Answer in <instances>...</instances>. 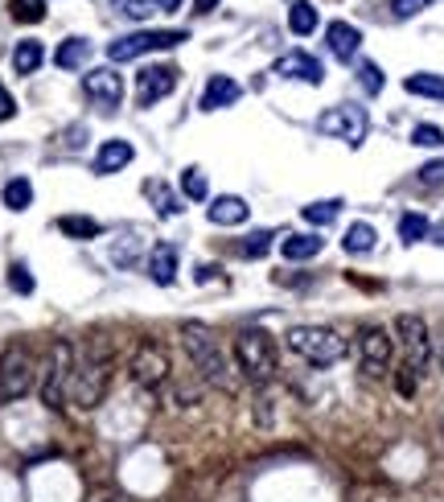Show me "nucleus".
<instances>
[{
  "instance_id": "cd10ccee",
  "label": "nucleus",
  "mask_w": 444,
  "mask_h": 502,
  "mask_svg": "<svg viewBox=\"0 0 444 502\" xmlns=\"http://www.w3.org/2000/svg\"><path fill=\"white\" fill-rule=\"evenodd\" d=\"M58 231L71 235V239H95L103 227L95 223V218H82V215H63L58 218Z\"/></svg>"
},
{
  "instance_id": "1a4fd4ad",
  "label": "nucleus",
  "mask_w": 444,
  "mask_h": 502,
  "mask_svg": "<svg viewBox=\"0 0 444 502\" xmlns=\"http://www.w3.org/2000/svg\"><path fill=\"white\" fill-rule=\"evenodd\" d=\"M128 375H132V383L149 387V391L165 387L169 383V354H165V346H157V342H136L132 359H128Z\"/></svg>"
},
{
  "instance_id": "423d86ee",
  "label": "nucleus",
  "mask_w": 444,
  "mask_h": 502,
  "mask_svg": "<svg viewBox=\"0 0 444 502\" xmlns=\"http://www.w3.org/2000/svg\"><path fill=\"white\" fill-rule=\"evenodd\" d=\"M37 379V362L25 346H9L0 354V404H13L21 395L34 391Z\"/></svg>"
},
{
  "instance_id": "20e7f679",
  "label": "nucleus",
  "mask_w": 444,
  "mask_h": 502,
  "mask_svg": "<svg viewBox=\"0 0 444 502\" xmlns=\"http://www.w3.org/2000/svg\"><path fill=\"white\" fill-rule=\"evenodd\" d=\"M231 354H235V367L243 371V379H251L256 387L275 379V342L264 330H239Z\"/></svg>"
},
{
  "instance_id": "2eb2a0df",
  "label": "nucleus",
  "mask_w": 444,
  "mask_h": 502,
  "mask_svg": "<svg viewBox=\"0 0 444 502\" xmlns=\"http://www.w3.org/2000/svg\"><path fill=\"white\" fill-rule=\"evenodd\" d=\"M243 95V87L231 79V74H210L202 91V111H218V108H235Z\"/></svg>"
},
{
  "instance_id": "4468645a",
  "label": "nucleus",
  "mask_w": 444,
  "mask_h": 502,
  "mask_svg": "<svg viewBox=\"0 0 444 502\" xmlns=\"http://www.w3.org/2000/svg\"><path fill=\"white\" fill-rule=\"evenodd\" d=\"M275 74H280V79L309 82V87H317V82L325 79L321 63H317L313 54H304V50H288V54H280V58H275Z\"/></svg>"
},
{
  "instance_id": "9b49d317",
  "label": "nucleus",
  "mask_w": 444,
  "mask_h": 502,
  "mask_svg": "<svg viewBox=\"0 0 444 502\" xmlns=\"http://www.w3.org/2000/svg\"><path fill=\"white\" fill-rule=\"evenodd\" d=\"M391 359H395L391 333L382 330V325H366V330L358 333V362H362V375L382 379L391 371Z\"/></svg>"
},
{
  "instance_id": "4c0bfd02",
  "label": "nucleus",
  "mask_w": 444,
  "mask_h": 502,
  "mask_svg": "<svg viewBox=\"0 0 444 502\" xmlns=\"http://www.w3.org/2000/svg\"><path fill=\"white\" fill-rule=\"evenodd\" d=\"M116 5H124L120 13H128L132 21H144L149 13H157V0H116Z\"/></svg>"
},
{
  "instance_id": "aec40b11",
  "label": "nucleus",
  "mask_w": 444,
  "mask_h": 502,
  "mask_svg": "<svg viewBox=\"0 0 444 502\" xmlns=\"http://www.w3.org/2000/svg\"><path fill=\"white\" fill-rule=\"evenodd\" d=\"M321 247H325V239H321V235H288L285 243H280V256H285V260H313V256H321Z\"/></svg>"
},
{
  "instance_id": "f8f14e48",
  "label": "nucleus",
  "mask_w": 444,
  "mask_h": 502,
  "mask_svg": "<svg viewBox=\"0 0 444 502\" xmlns=\"http://www.w3.org/2000/svg\"><path fill=\"white\" fill-rule=\"evenodd\" d=\"M82 91L99 111H116L124 103V74L111 71V66H95V71L82 74Z\"/></svg>"
},
{
  "instance_id": "a878e982",
  "label": "nucleus",
  "mask_w": 444,
  "mask_h": 502,
  "mask_svg": "<svg viewBox=\"0 0 444 502\" xmlns=\"http://www.w3.org/2000/svg\"><path fill=\"white\" fill-rule=\"evenodd\" d=\"M301 215H304V223H313V227H329L333 218L342 215V198H325V202H309V207H304Z\"/></svg>"
},
{
  "instance_id": "dca6fc26",
  "label": "nucleus",
  "mask_w": 444,
  "mask_h": 502,
  "mask_svg": "<svg viewBox=\"0 0 444 502\" xmlns=\"http://www.w3.org/2000/svg\"><path fill=\"white\" fill-rule=\"evenodd\" d=\"M325 45H329V54L338 58V63H350V58L358 54V45H362V34H358L350 21H329Z\"/></svg>"
},
{
  "instance_id": "473e14b6",
  "label": "nucleus",
  "mask_w": 444,
  "mask_h": 502,
  "mask_svg": "<svg viewBox=\"0 0 444 502\" xmlns=\"http://www.w3.org/2000/svg\"><path fill=\"white\" fill-rule=\"evenodd\" d=\"M13 17L37 25V21L45 17V0H13Z\"/></svg>"
},
{
  "instance_id": "2f4dec72",
  "label": "nucleus",
  "mask_w": 444,
  "mask_h": 502,
  "mask_svg": "<svg viewBox=\"0 0 444 502\" xmlns=\"http://www.w3.org/2000/svg\"><path fill=\"white\" fill-rule=\"evenodd\" d=\"M272 239H275L272 231H251L247 239L239 243V251H243V256H247V260H264L267 251H272Z\"/></svg>"
},
{
  "instance_id": "7c9ffc66",
  "label": "nucleus",
  "mask_w": 444,
  "mask_h": 502,
  "mask_svg": "<svg viewBox=\"0 0 444 502\" xmlns=\"http://www.w3.org/2000/svg\"><path fill=\"white\" fill-rule=\"evenodd\" d=\"M29 202H34V186H29L25 178H13L9 186H5V207H9V210H29Z\"/></svg>"
},
{
  "instance_id": "b1692460",
  "label": "nucleus",
  "mask_w": 444,
  "mask_h": 502,
  "mask_svg": "<svg viewBox=\"0 0 444 502\" xmlns=\"http://www.w3.org/2000/svg\"><path fill=\"white\" fill-rule=\"evenodd\" d=\"M144 194L157 202V210H160V218H178L181 215V202L173 198V189L165 186V181H144Z\"/></svg>"
},
{
  "instance_id": "39448f33",
  "label": "nucleus",
  "mask_w": 444,
  "mask_h": 502,
  "mask_svg": "<svg viewBox=\"0 0 444 502\" xmlns=\"http://www.w3.org/2000/svg\"><path fill=\"white\" fill-rule=\"evenodd\" d=\"M71 379H74V346L66 338H58L42 367V404L58 412L71 400Z\"/></svg>"
},
{
  "instance_id": "6ab92c4d",
  "label": "nucleus",
  "mask_w": 444,
  "mask_h": 502,
  "mask_svg": "<svg viewBox=\"0 0 444 502\" xmlns=\"http://www.w3.org/2000/svg\"><path fill=\"white\" fill-rule=\"evenodd\" d=\"M149 276L157 280L160 288L178 280V247H173V243H157V247H152V256H149Z\"/></svg>"
},
{
  "instance_id": "0eeeda50",
  "label": "nucleus",
  "mask_w": 444,
  "mask_h": 502,
  "mask_svg": "<svg viewBox=\"0 0 444 502\" xmlns=\"http://www.w3.org/2000/svg\"><path fill=\"white\" fill-rule=\"evenodd\" d=\"M181 42H189L186 29H136V34L116 37L107 45V58L111 63H132V58L149 54V50H169V45H181Z\"/></svg>"
},
{
  "instance_id": "7ed1b4c3",
  "label": "nucleus",
  "mask_w": 444,
  "mask_h": 502,
  "mask_svg": "<svg viewBox=\"0 0 444 502\" xmlns=\"http://www.w3.org/2000/svg\"><path fill=\"white\" fill-rule=\"evenodd\" d=\"M288 350L301 354L313 367H333V362L346 359V338L329 325H293L288 330Z\"/></svg>"
},
{
  "instance_id": "58836bf2",
  "label": "nucleus",
  "mask_w": 444,
  "mask_h": 502,
  "mask_svg": "<svg viewBox=\"0 0 444 502\" xmlns=\"http://www.w3.org/2000/svg\"><path fill=\"white\" fill-rule=\"evenodd\" d=\"M440 181H444V161H428L420 169V186H440Z\"/></svg>"
},
{
  "instance_id": "72a5a7b5",
  "label": "nucleus",
  "mask_w": 444,
  "mask_h": 502,
  "mask_svg": "<svg viewBox=\"0 0 444 502\" xmlns=\"http://www.w3.org/2000/svg\"><path fill=\"white\" fill-rule=\"evenodd\" d=\"M9 288H13V293H21V296L34 293V276H29V268H25L21 260L9 268Z\"/></svg>"
},
{
  "instance_id": "c03bdc74",
  "label": "nucleus",
  "mask_w": 444,
  "mask_h": 502,
  "mask_svg": "<svg viewBox=\"0 0 444 502\" xmlns=\"http://www.w3.org/2000/svg\"><path fill=\"white\" fill-rule=\"evenodd\" d=\"M440 362H444V354H440Z\"/></svg>"
},
{
  "instance_id": "bb28decb",
  "label": "nucleus",
  "mask_w": 444,
  "mask_h": 502,
  "mask_svg": "<svg viewBox=\"0 0 444 502\" xmlns=\"http://www.w3.org/2000/svg\"><path fill=\"white\" fill-rule=\"evenodd\" d=\"M403 87L411 91V95H424V99H444V79L440 74H428V71H420V74H408V82Z\"/></svg>"
},
{
  "instance_id": "f03ea898",
  "label": "nucleus",
  "mask_w": 444,
  "mask_h": 502,
  "mask_svg": "<svg viewBox=\"0 0 444 502\" xmlns=\"http://www.w3.org/2000/svg\"><path fill=\"white\" fill-rule=\"evenodd\" d=\"M111 371H116V354H111V342L107 338H91L87 359L74 362V379H71V400L91 412V408L103 404L107 387H111Z\"/></svg>"
},
{
  "instance_id": "79ce46f5",
  "label": "nucleus",
  "mask_w": 444,
  "mask_h": 502,
  "mask_svg": "<svg viewBox=\"0 0 444 502\" xmlns=\"http://www.w3.org/2000/svg\"><path fill=\"white\" fill-rule=\"evenodd\" d=\"M194 9L198 13H214V9H218V0H194Z\"/></svg>"
},
{
  "instance_id": "393cba45",
  "label": "nucleus",
  "mask_w": 444,
  "mask_h": 502,
  "mask_svg": "<svg viewBox=\"0 0 444 502\" xmlns=\"http://www.w3.org/2000/svg\"><path fill=\"white\" fill-rule=\"evenodd\" d=\"M374 239H379V235H374L371 223H354L346 231V239H342V247H346L350 256H366V251H374Z\"/></svg>"
},
{
  "instance_id": "f3484780",
  "label": "nucleus",
  "mask_w": 444,
  "mask_h": 502,
  "mask_svg": "<svg viewBox=\"0 0 444 502\" xmlns=\"http://www.w3.org/2000/svg\"><path fill=\"white\" fill-rule=\"evenodd\" d=\"M136 149L128 140H120V136H111V140L99 144V153H95V173L99 178H107V173H120L124 165H132Z\"/></svg>"
},
{
  "instance_id": "f704fd0d",
  "label": "nucleus",
  "mask_w": 444,
  "mask_h": 502,
  "mask_svg": "<svg viewBox=\"0 0 444 502\" xmlns=\"http://www.w3.org/2000/svg\"><path fill=\"white\" fill-rule=\"evenodd\" d=\"M432 5H436V0H391V17L408 21V17H416V13L432 9Z\"/></svg>"
},
{
  "instance_id": "c756f323",
  "label": "nucleus",
  "mask_w": 444,
  "mask_h": 502,
  "mask_svg": "<svg viewBox=\"0 0 444 502\" xmlns=\"http://www.w3.org/2000/svg\"><path fill=\"white\" fill-rule=\"evenodd\" d=\"M428 235H432V223H428L424 215H416V210H411V215L400 218V239L403 243H420V239H428Z\"/></svg>"
},
{
  "instance_id": "c85d7f7f",
  "label": "nucleus",
  "mask_w": 444,
  "mask_h": 502,
  "mask_svg": "<svg viewBox=\"0 0 444 502\" xmlns=\"http://www.w3.org/2000/svg\"><path fill=\"white\" fill-rule=\"evenodd\" d=\"M181 194H186L189 202H206V198H210V186H206V173L198 169V165H189V169L181 173Z\"/></svg>"
},
{
  "instance_id": "e433bc0d",
  "label": "nucleus",
  "mask_w": 444,
  "mask_h": 502,
  "mask_svg": "<svg viewBox=\"0 0 444 502\" xmlns=\"http://www.w3.org/2000/svg\"><path fill=\"white\" fill-rule=\"evenodd\" d=\"M358 82L366 87V95H379V91H382V71L374 63H362V66H358Z\"/></svg>"
},
{
  "instance_id": "f257e3e1",
  "label": "nucleus",
  "mask_w": 444,
  "mask_h": 502,
  "mask_svg": "<svg viewBox=\"0 0 444 502\" xmlns=\"http://www.w3.org/2000/svg\"><path fill=\"white\" fill-rule=\"evenodd\" d=\"M181 346H186L194 371L210 387H218V391H235V387H239V375H235V371H239V367H235V354L222 350L218 333H214L210 325L186 322V325H181Z\"/></svg>"
},
{
  "instance_id": "4be33fe9",
  "label": "nucleus",
  "mask_w": 444,
  "mask_h": 502,
  "mask_svg": "<svg viewBox=\"0 0 444 502\" xmlns=\"http://www.w3.org/2000/svg\"><path fill=\"white\" fill-rule=\"evenodd\" d=\"M42 63H45V50H42V42H37V37L17 42V50H13V71H17V74H34Z\"/></svg>"
},
{
  "instance_id": "c9c22d12",
  "label": "nucleus",
  "mask_w": 444,
  "mask_h": 502,
  "mask_svg": "<svg viewBox=\"0 0 444 502\" xmlns=\"http://www.w3.org/2000/svg\"><path fill=\"white\" fill-rule=\"evenodd\" d=\"M411 144H420V149H436V144H444V132L436 124H416V132H411Z\"/></svg>"
},
{
  "instance_id": "ddd939ff",
  "label": "nucleus",
  "mask_w": 444,
  "mask_h": 502,
  "mask_svg": "<svg viewBox=\"0 0 444 502\" xmlns=\"http://www.w3.org/2000/svg\"><path fill=\"white\" fill-rule=\"evenodd\" d=\"M173 91H178V71L173 66H144L140 79H136V103L152 108L157 99L173 95Z\"/></svg>"
},
{
  "instance_id": "9d476101",
  "label": "nucleus",
  "mask_w": 444,
  "mask_h": 502,
  "mask_svg": "<svg viewBox=\"0 0 444 502\" xmlns=\"http://www.w3.org/2000/svg\"><path fill=\"white\" fill-rule=\"evenodd\" d=\"M395 333H400V346L408 354L403 367H411L416 375H424L428 362H432V338H428V322L420 314H400L395 317Z\"/></svg>"
},
{
  "instance_id": "a19ab883",
  "label": "nucleus",
  "mask_w": 444,
  "mask_h": 502,
  "mask_svg": "<svg viewBox=\"0 0 444 502\" xmlns=\"http://www.w3.org/2000/svg\"><path fill=\"white\" fill-rule=\"evenodd\" d=\"M198 280H202V285H210V280H218V268H214V264H202V268H198Z\"/></svg>"
},
{
  "instance_id": "ea45409f",
  "label": "nucleus",
  "mask_w": 444,
  "mask_h": 502,
  "mask_svg": "<svg viewBox=\"0 0 444 502\" xmlns=\"http://www.w3.org/2000/svg\"><path fill=\"white\" fill-rule=\"evenodd\" d=\"M13 116H17V103H13V95L5 91V82H0V124H5V120H13Z\"/></svg>"
},
{
  "instance_id": "412c9836",
  "label": "nucleus",
  "mask_w": 444,
  "mask_h": 502,
  "mask_svg": "<svg viewBox=\"0 0 444 502\" xmlns=\"http://www.w3.org/2000/svg\"><path fill=\"white\" fill-rule=\"evenodd\" d=\"M87 58H91V42H87V37H66V42L53 50V66H63V71H79Z\"/></svg>"
},
{
  "instance_id": "a211bd4d",
  "label": "nucleus",
  "mask_w": 444,
  "mask_h": 502,
  "mask_svg": "<svg viewBox=\"0 0 444 502\" xmlns=\"http://www.w3.org/2000/svg\"><path fill=\"white\" fill-rule=\"evenodd\" d=\"M210 223L214 227H239V223H247L251 218V207L243 202V198H235V194H222V198H214L210 202Z\"/></svg>"
},
{
  "instance_id": "6e6552de",
  "label": "nucleus",
  "mask_w": 444,
  "mask_h": 502,
  "mask_svg": "<svg viewBox=\"0 0 444 502\" xmlns=\"http://www.w3.org/2000/svg\"><path fill=\"white\" fill-rule=\"evenodd\" d=\"M317 132L333 136V140H346L350 149H358V144L366 140V132H371V116H366V108H358V103H338V108H329L317 116Z\"/></svg>"
},
{
  "instance_id": "5701e85b",
  "label": "nucleus",
  "mask_w": 444,
  "mask_h": 502,
  "mask_svg": "<svg viewBox=\"0 0 444 502\" xmlns=\"http://www.w3.org/2000/svg\"><path fill=\"white\" fill-rule=\"evenodd\" d=\"M288 29L296 37H309L317 29V9H313L309 0H293V9H288Z\"/></svg>"
},
{
  "instance_id": "37998d69",
  "label": "nucleus",
  "mask_w": 444,
  "mask_h": 502,
  "mask_svg": "<svg viewBox=\"0 0 444 502\" xmlns=\"http://www.w3.org/2000/svg\"><path fill=\"white\" fill-rule=\"evenodd\" d=\"M178 5H181V0H157V9H160V13H173Z\"/></svg>"
}]
</instances>
